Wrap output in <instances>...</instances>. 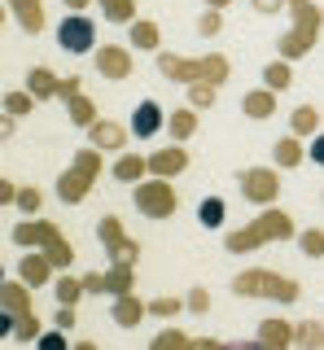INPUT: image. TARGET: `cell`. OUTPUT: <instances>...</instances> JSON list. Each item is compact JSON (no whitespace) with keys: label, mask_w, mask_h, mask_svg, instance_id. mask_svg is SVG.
Masks as SVG:
<instances>
[{"label":"cell","mask_w":324,"mask_h":350,"mask_svg":"<svg viewBox=\"0 0 324 350\" xmlns=\"http://www.w3.org/2000/svg\"><path fill=\"white\" fill-rule=\"evenodd\" d=\"M132 202H136V211L145 219H171L176 206H180V197H176V189H171V180L154 175V180L132 184Z\"/></svg>","instance_id":"7"},{"label":"cell","mask_w":324,"mask_h":350,"mask_svg":"<svg viewBox=\"0 0 324 350\" xmlns=\"http://www.w3.org/2000/svg\"><path fill=\"white\" fill-rule=\"evenodd\" d=\"M127 136H132V127H123V123H105V118H96V123L88 127V145H92V149H101V153L123 149V145H127Z\"/></svg>","instance_id":"15"},{"label":"cell","mask_w":324,"mask_h":350,"mask_svg":"<svg viewBox=\"0 0 324 350\" xmlns=\"http://www.w3.org/2000/svg\"><path fill=\"white\" fill-rule=\"evenodd\" d=\"M92 62H96V75H105V79H127L132 75V53L123 44H101L92 53Z\"/></svg>","instance_id":"13"},{"label":"cell","mask_w":324,"mask_h":350,"mask_svg":"<svg viewBox=\"0 0 324 350\" xmlns=\"http://www.w3.org/2000/svg\"><path fill=\"white\" fill-rule=\"evenodd\" d=\"M193 350H228V342H215V337H193Z\"/></svg>","instance_id":"48"},{"label":"cell","mask_w":324,"mask_h":350,"mask_svg":"<svg viewBox=\"0 0 324 350\" xmlns=\"http://www.w3.org/2000/svg\"><path fill=\"white\" fill-rule=\"evenodd\" d=\"M280 167H245L241 175H237V189H241V197L250 206H272L280 197Z\"/></svg>","instance_id":"8"},{"label":"cell","mask_w":324,"mask_h":350,"mask_svg":"<svg viewBox=\"0 0 324 350\" xmlns=\"http://www.w3.org/2000/svg\"><path fill=\"white\" fill-rule=\"evenodd\" d=\"M185 302H189V311H193V315H206V311H211V293L202 289V284H198V289H189V293H185Z\"/></svg>","instance_id":"42"},{"label":"cell","mask_w":324,"mask_h":350,"mask_svg":"<svg viewBox=\"0 0 324 350\" xmlns=\"http://www.w3.org/2000/svg\"><path fill=\"white\" fill-rule=\"evenodd\" d=\"M241 109H245V118H258V123H263V118L276 114V92L272 88H254V92L241 96Z\"/></svg>","instance_id":"24"},{"label":"cell","mask_w":324,"mask_h":350,"mask_svg":"<svg viewBox=\"0 0 324 350\" xmlns=\"http://www.w3.org/2000/svg\"><path fill=\"white\" fill-rule=\"evenodd\" d=\"M40 206H44V193L40 189H18V211L23 215H40Z\"/></svg>","instance_id":"40"},{"label":"cell","mask_w":324,"mask_h":350,"mask_svg":"<svg viewBox=\"0 0 324 350\" xmlns=\"http://www.w3.org/2000/svg\"><path fill=\"white\" fill-rule=\"evenodd\" d=\"M96 237H101V245H105V254H110V262H132V267H136L140 245L123 232L118 215H101V219H96Z\"/></svg>","instance_id":"9"},{"label":"cell","mask_w":324,"mask_h":350,"mask_svg":"<svg viewBox=\"0 0 324 350\" xmlns=\"http://www.w3.org/2000/svg\"><path fill=\"white\" fill-rule=\"evenodd\" d=\"M96 180H101V149H92V145H88V149L75 153V162H70L66 171H62V180H57V197H62L66 206H79L83 197L92 193V184H96Z\"/></svg>","instance_id":"6"},{"label":"cell","mask_w":324,"mask_h":350,"mask_svg":"<svg viewBox=\"0 0 324 350\" xmlns=\"http://www.w3.org/2000/svg\"><path fill=\"white\" fill-rule=\"evenodd\" d=\"M36 346H40V350H70V342H66V328H57V324H53L49 333H40V337H36Z\"/></svg>","instance_id":"39"},{"label":"cell","mask_w":324,"mask_h":350,"mask_svg":"<svg viewBox=\"0 0 324 350\" xmlns=\"http://www.w3.org/2000/svg\"><path fill=\"white\" fill-rule=\"evenodd\" d=\"M0 298H5V311L14 315V320H23V315H36V311H31V284H27V280H5Z\"/></svg>","instance_id":"21"},{"label":"cell","mask_w":324,"mask_h":350,"mask_svg":"<svg viewBox=\"0 0 324 350\" xmlns=\"http://www.w3.org/2000/svg\"><path fill=\"white\" fill-rule=\"evenodd\" d=\"M127 40H132V49H145V53H154L158 44H162V27L154 18H136L132 27H127Z\"/></svg>","instance_id":"25"},{"label":"cell","mask_w":324,"mask_h":350,"mask_svg":"<svg viewBox=\"0 0 324 350\" xmlns=\"http://www.w3.org/2000/svg\"><path fill=\"white\" fill-rule=\"evenodd\" d=\"M224 5H232V0H206V9H224Z\"/></svg>","instance_id":"53"},{"label":"cell","mask_w":324,"mask_h":350,"mask_svg":"<svg viewBox=\"0 0 324 350\" xmlns=\"http://www.w3.org/2000/svg\"><path fill=\"white\" fill-rule=\"evenodd\" d=\"M189 171V149L185 145H162L149 153V175H162V180H176V175H185Z\"/></svg>","instance_id":"11"},{"label":"cell","mask_w":324,"mask_h":350,"mask_svg":"<svg viewBox=\"0 0 324 350\" xmlns=\"http://www.w3.org/2000/svg\"><path fill=\"white\" fill-rule=\"evenodd\" d=\"M127 127H132V136H136V140H154L158 131L167 127V114H162V105H158V101H149V96H145V101H136L132 123H127Z\"/></svg>","instance_id":"12"},{"label":"cell","mask_w":324,"mask_h":350,"mask_svg":"<svg viewBox=\"0 0 324 350\" xmlns=\"http://www.w3.org/2000/svg\"><path fill=\"white\" fill-rule=\"evenodd\" d=\"M219 31H224V14H219V9H206V14L198 18V36L202 40H215Z\"/></svg>","instance_id":"38"},{"label":"cell","mask_w":324,"mask_h":350,"mask_svg":"<svg viewBox=\"0 0 324 350\" xmlns=\"http://www.w3.org/2000/svg\"><path fill=\"white\" fill-rule=\"evenodd\" d=\"M14 123H18L14 114H5V118H0V140H9V136H14Z\"/></svg>","instance_id":"50"},{"label":"cell","mask_w":324,"mask_h":350,"mask_svg":"<svg viewBox=\"0 0 324 350\" xmlns=\"http://www.w3.org/2000/svg\"><path fill=\"white\" fill-rule=\"evenodd\" d=\"M132 280H136L132 262H110V271H101V293L123 298V293H132Z\"/></svg>","instance_id":"20"},{"label":"cell","mask_w":324,"mask_h":350,"mask_svg":"<svg viewBox=\"0 0 324 350\" xmlns=\"http://www.w3.org/2000/svg\"><path fill=\"white\" fill-rule=\"evenodd\" d=\"M66 118H70L75 127H92V123H96V105H92L88 96L79 92L75 101H66Z\"/></svg>","instance_id":"32"},{"label":"cell","mask_w":324,"mask_h":350,"mask_svg":"<svg viewBox=\"0 0 324 350\" xmlns=\"http://www.w3.org/2000/svg\"><path fill=\"white\" fill-rule=\"evenodd\" d=\"M53 293H57L62 306H79V298L88 293V284H83V276H70V271H66V276L53 280Z\"/></svg>","instance_id":"28"},{"label":"cell","mask_w":324,"mask_h":350,"mask_svg":"<svg viewBox=\"0 0 324 350\" xmlns=\"http://www.w3.org/2000/svg\"><path fill=\"white\" fill-rule=\"evenodd\" d=\"M57 49L70 53V57H79V53H96V27H92V18H83V14H66V18H62Z\"/></svg>","instance_id":"10"},{"label":"cell","mask_w":324,"mask_h":350,"mask_svg":"<svg viewBox=\"0 0 324 350\" xmlns=\"http://www.w3.org/2000/svg\"><path fill=\"white\" fill-rule=\"evenodd\" d=\"M294 346H298V350H324V324H320V320H302Z\"/></svg>","instance_id":"31"},{"label":"cell","mask_w":324,"mask_h":350,"mask_svg":"<svg viewBox=\"0 0 324 350\" xmlns=\"http://www.w3.org/2000/svg\"><path fill=\"white\" fill-rule=\"evenodd\" d=\"M180 306H189V302H180V298H154V302H149V315L171 320V315H180Z\"/></svg>","instance_id":"41"},{"label":"cell","mask_w":324,"mask_h":350,"mask_svg":"<svg viewBox=\"0 0 324 350\" xmlns=\"http://www.w3.org/2000/svg\"><path fill=\"white\" fill-rule=\"evenodd\" d=\"M53 258L44 254V250H31V254L18 258V280H27L31 289H40V284H53Z\"/></svg>","instance_id":"14"},{"label":"cell","mask_w":324,"mask_h":350,"mask_svg":"<svg viewBox=\"0 0 324 350\" xmlns=\"http://www.w3.org/2000/svg\"><path fill=\"white\" fill-rule=\"evenodd\" d=\"M53 324H57V328H66V333H70V328H75V306H57Z\"/></svg>","instance_id":"45"},{"label":"cell","mask_w":324,"mask_h":350,"mask_svg":"<svg viewBox=\"0 0 324 350\" xmlns=\"http://www.w3.org/2000/svg\"><path fill=\"white\" fill-rule=\"evenodd\" d=\"M307 153H311V162H316V167H324V131H320V136H311Z\"/></svg>","instance_id":"46"},{"label":"cell","mask_w":324,"mask_h":350,"mask_svg":"<svg viewBox=\"0 0 324 350\" xmlns=\"http://www.w3.org/2000/svg\"><path fill=\"white\" fill-rule=\"evenodd\" d=\"M298 250L307 258H324V228H302V232H298Z\"/></svg>","instance_id":"35"},{"label":"cell","mask_w":324,"mask_h":350,"mask_svg":"<svg viewBox=\"0 0 324 350\" xmlns=\"http://www.w3.org/2000/svg\"><path fill=\"white\" fill-rule=\"evenodd\" d=\"M149 350H193V337L180 333V328H162L154 342H149Z\"/></svg>","instance_id":"34"},{"label":"cell","mask_w":324,"mask_h":350,"mask_svg":"<svg viewBox=\"0 0 324 350\" xmlns=\"http://www.w3.org/2000/svg\"><path fill=\"white\" fill-rule=\"evenodd\" d=\"M36 109V96L27 92V88H18V92H5V114H14V118H23Z\"/></svg>","instance_id":"36"},{"label":"cell","mask_w":324,"mask_h":350,"mask_svg":"<svg viewBox=\"0 0 324 350\" xmlns=\"http://www.w3.org/2000/svg\"><path fill=\"white\" fill-rule=\"evenodd\" d=\"M83 88H79V79H75V75H62V88H57V101H75V96H79Z\"/></svg>","instance_id":"43"},{"label":"cell","mask_w":324,"mask_h":350,"mask_svg":"<svg viewBox=\"0 0 324 350\" xmlns=\"http://www.w3.org/2000/svg\"><path fill=\"white\" fill-rule=\"evenodd\" d=\"M57 88H62L57 70H49V66H31V70H27V92L36 96V101H53Z\"/></svg>","instance_id":"18"},{"label":"cell","mask_w":324,"mask_h":350,"mask_svg":"<svg viewBox=\"0 0 324 350\" xmlns=\"http://www.w3.org/2000/svg\"><path fill=\"white\" fill-rule=\"evenodd\" d=\"M294 83V66L285 57H276L272 66H263V88H272V92H285V88Z\"/></svg>","instance_id":"29"},{"label":"cell","mask_w":324,"mask_h":350,"mask_svg":"<svg viewBox=\"0 0 324 350\" xmlns=\"http://www.w3.org/2000/svg\"><path fill=\"white\" fill-rule=\"evenodd\" d=\"M228 350H263L258 342H228Z\"/></svg>","instance_id":"51"},{"label":"cell","mask_w":324,"mask_h":350,"mask_svg":"<svg viewBox=\"0 0 324 350\" xmlns=\"http://www.w3.org/2000/svg\"><path fill=\"white\" fill-rule=\"evenodd\" d=\"M307 158H311V153H307V145H302V136H294V131H289V136H280L276 145H272V162H276L280 171H294Z\"/></svg>","instance_id":"17"},{"label":"cell","mask_w":324,"mask_h":350,"mask_svg":"<svg viewBox=\"0 0 324 350\" xmlns=\"http://www.w3.org/2000/svg\"><path fill=\"white\" fill-rule=\"evenodd\" d=\"M149 315V302H140L136 293H123V298H114V311H110V320L118 328H136L140 320Z\"/></svg>","instance_id":"19"},{"label":"cell","mask_w":324,"mask_h":350,"mask_svg":"<svg viewBox=\"0 0 324 350\" xmlns=\"http://www.w3.org/2000/svg\"><path fill=\"white\" fill-rule=\"evenodd\" d=\"M224 215H228L224 197H206V202L198 206V224H202V228H224Z\"/></svg>","instance_id":"33"},{"label":"cell","mask_w":324,"mask_h":350,"mask_svg":"<svg viewBox=\"0 0 324 350\" xmlns=\"http://www.w3.org/2000/svg\"><path fill=\"white\" fill-rule=\"evenodd\" d=\"M96 5H101L105 22H123V27L136 22V0H96Z\"/></svg>","instance_id":"30"},{"label":"cell","mask_w":324,"mask_h":350,"mask_svg":"<svg viewBox=\"0 0 324 350\" xmlns=\"http://www.w3.org/2000/svg\"><path fill=\"white\" fill-rule=\"evenodd\" d=\"M289 131L302 140H311V136H320V109L316 105H298L294 114H289Z\"/></svg>","instance_id":"27"},{"label":"cell","mask_w":324,"mask_h":350,"mask_svg":"<svg viewBox=\"0 0 324 350\" xmlns=\"http://www.w3.org/2000/svg\"><path fill=\"white\" fill-rule=\"evenodd\" d=\"M9 241H14V245H23V250H44L57 271H66L70 262H75L70 241L62 237V228H57V224H49V219H23V224H14Z\"/></svg>","instance_id":"4"},{"label":"cell","mask_w":324,"mask_h":350,"mask_svg":"<svg viewBox=\"0 0 324 350\" xmlns=\"http://www.w3.org/2000/svg\"><path fill=\"white\" fill-rule=\"evenodd\" d=\"M83 284H88V293H101V271H83Z\"/></svg>","instance_id":"49"},{"label":"cell","mask_w":324,"mask_h":350,"mask_svg":"<svg viewBox=\"0 0 324 350\" xmlns=\"http://www.w3.org/2000/svg\"><path fill=\"white\" fill-rule=\"evenodd\" d=\"M294 337H298V328L289 324V320H263L254 342L263 346V350H289V346H294Z\"/></svg>","instance_id":"16"},{"label":"cell","mask_w":324,"mask_h":350,"mask_svg":"<svg viewBox=\"0 0 324 350\" xmlns=\"http://www.w3.org/2000/svg\"><path fill=\"white\" fill-rule=\"evenodd\" d=\"M285 9L294 14V27L276 40V49H280L285 62H298V57H307V53L316 49V40L324 31V14H320L316 0H285Z\"/></svg>","instance_id":"2"},{"label":"cell","mask_w":324,"mask_h":350,"mask_svg":"<svg viewBox=\"0 0 324 350\" xmlns=\"http://www.w3.org/2000/svg\"><path fill=\"white\" fill-rule=\"evenodd\" d=\"M250 5L258 9V14H280V9H285V0H250Z\"/></svg>","instance_id":"47"},{"label":"cell","mask_w":324,"mask_h":350,"mask_svg":"<svg viewBox=\"0 0 324 350\" xmlns=\"http://www.w3.org/2000/svg\"><path fill=\"white\" fill-rule=\"evenodd\" d=\"M66 5H70V14H83V9H88L92 0H66Z\"/></svg>","instance_id":"52"},{"label":"cell","mask_w":324,"mask_h":350,"mask_svg":"<svg viewBox=\"0 0 324 350\" xmlns=\"http://www.w3.org/2000/svg\"><path fill=\"white\" fill-rule=\"evenodd\" d=\"M75 350H96V346L92 342H75Z\"/></svg>","instance_id":"54"},{"label":"cell","mask_w":324,"mask_h":350,"mask_svg":"<svg viewBox=\"0 0 324 350\" xmlns=\"http://www.w3.org/2000/svg\"><path fill=\"white\" fill-rule=\"evenodd\" d=\"M5 5L14 9L18 27H23L27 36H40V31H44V5H40V0H5Z\"/></svg>","instance_id":"22"},{"label":"cell","mask_w":324,"mask_h":350,"mask_svg":"<svg viewBox=\"0 0 324 350\" xmlns=\"http://www.w3.org/2000/svg\"><path fill=\"white\" fill-rule=\"evenodd\" d=\"M158 75H167V79L176 83H228L232 75V62L224 57V53H211V57H180V53H158Z\"/></svg>","instance_id":"3"},{"label":"cell","mask_w":324,"mask_h":350,"mask_svg":"<svg viewBox=\"0 0 324 350\" xmlns=\"http://www.w3.org/2000/svg\"><path fill=\"white\" fill-rule=\"evenodd\" d=\"M193 131H198V109H193V105H180V109L167 114V136L176 140V145L193 140Z\"/></svg>","instance_id":"23"},{"label":"cell","mask_w":324,"mask_h":350,"mask_svg":"<svg viewBox=\"0 0 324 350\" xmlns=\"http://www.w3.org/2000/svg\"><path fill=\"white\" fill-rule=\"evenodd\" d=\"M215 92H219V83H189V105L193 109H206V105H215Z\"/></svg>","instance_id":"37"},{"label":"cell","mask_w":324,"mask_h":350,"mask_svg":"<svg viewBox=\"0 0 324 350\" xmlns=\"http://www.w3.org/2000/svg\"><path fill=\"white\" fill-rule=\"evenodd\" d=\"M149 175V158H140V153H118V162H114V180H123V184H140Z\"/></svg>","instance_id":"26"},{"label":"cell","mask_w":324,"mask_h":350,"mask_svg":"<svg viewBox=\"0 0 324 350\" xmlns=\"http://www.w3.org/2000/svg\"><path fill=\"white\" fill-rule=\"evenodd\" d=\"M232 293L237 298H267V302H298V280L280 276V271H267V267H250V271H237L232 276Z\"/></svg>","instance_id":"5"},{"label":"cell","mask_w":324,"mask_h":350,"mask_svg":"<svg viewBox=\"0 0 324 350\" xmlns=\"http://www.w3.org/2000/svg\"><path fill=\"white\" fill-rule=\"evenodd\" d=\"M289 237H298L294 219H289L285 211H276V206H263V215H254L245 228L228 232L224 250H228V254H250V250H258V245H272V241H289Z\"/></svg>","instance_id":"1"},{"label":"cell","mask_w":324,"mask_h":350,"mask_svg":"<svg viewBox=\"0 0 324 350\" xmlns=\"http://www.w3.org/2000/svg\"><path fill=\"white\" fill-rule=\"evenodd\" d=\"M0 206H18V184L14 180H0Z\"/></svg>","instance_id":"44"}]
</instances>
